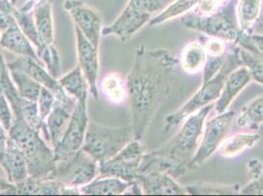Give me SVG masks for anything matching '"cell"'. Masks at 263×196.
Listing matches in <instances>:
<instances>
[{
    "label": "cell",
    "mask_w": 263,
    "mask_h": 196,
    "mask_svg": "<svg viewBox=\"0 0 263 196\" xmlns=\"http://www.w3.org/2000/svg\"><path fill=\"white\" fill-rule=\"evenodd\" d=\"M8 70H9L12 81L17 88L19 94L22 97L36 102L43 87L22 71L15 70V69H8Z\"/></svg>",
    "instance_id": "4dcf8cb0"
},
{
    "label": "cell",
    "mask_w": 263,
    "mask_h": 196,
    "mask_svg": "<svg viewBox=\"0 0 263 196\" xmlns=\"http://www.w3.org/2000/svg\"><path fill=\"white\" fill-rule=\"evenodd\" d=\"M75 33L78 65L81 67L88 81L89 93L95 99H99V76L100 68L99 47L91 44L77 27H75Z\"/></svg>",
    "instance_id": "5bb4252c"
},
{
    "label": "cell",
    "mask_w": 263,
    "mask_h": 196,
    "mask_svg": "<svg viewBox=\"0 0 263 196\" xmlns=\"http://www.w3.org/2000/svg\"><path fill=\"white\" fill-rule=\"evenodd\" d=\"M0 46L18 56H28L42 62L36 54L35 47L30 40L23 33L15 19L12 21L9 28L1 33Z\"/></svg>",
    "instance_id": "ffe728a7"
},
{
    "label": "cell",
    "mask_w": 263,
    "mask_h": 196,
    "mask_svg": "<svg viewBox=\"0 0 263 196\" xmlns=\"http://www.w3.org/2000/svg\"><path fill=\"white\" fill-rule=\"evenodd\" d=\"M236 117V112L227 110L209 120L201 134L197 152L191 162V171L205 163L216 152L220 144L226 139Z\"/></svg>",
    "instance_id": "9c48e42d"
},
{
    "label": "cell",
    "mask_w": 263,
    "mask_h": 196,
    "mask_svg": "<svg viewBox=\"0 0 263 196\" xmlns=\"http://www.w3.org/2000/svg\"><path fill=\"white\" fill-rule=\"evenodd\" d=\"M8 135L27 160L29 175L34 179H54V148L44 140L41 132L33 130L20 116H14Z\"/></svg>",
    "instance_id": "3957f363"
},
{
    "label": "cell",
    "mask_w": 263,
    "mask_h": 196,
    "mask_svg": "<svg viewBox=\"0 0 263 196\" xmlns=\"http://www.w3.org/2000/svg\"><path fill=\"white\" fill-rule=\"evenodd\" d=\"M133 140L135 134L132 125L106 127L89 122L83 149L99 164L103 163L120 152Z\"/></svg>",
    "instance_id": "8992f818"
},
{
    "label": "cell",
    "mask_w": 263,
    "mask_h": 196,
    "mask_svg": "<svg viewBox=\"0 0 263 196\" xmlns=\"http://www.w3.org/2000/svg\"><path fill=\"white\" fill-rule=\"evenodd\" d=\"M225 60V55L221 57L208 56L205 65L202 69V83L208 82L219 73Z\"/></svg>",
    "instance_id": "f35d334b"
},
{
    "label": "cell",
    "mask_w": 263,
    "mask_h": 196,
    "mask_svg": "<svg viewBox=\"0 0 263 196\" xmlns=\"http://www.w3.org/2000/svg\"><path fill=\"white\" fill-rule=\"evenodd\" d=\"M137 181L146 195H186L185 186L179 185L176 179L162 172L141 173Z\"/></svg>",
    "instance_id": "9a60e30c"
},
{
    "label": "cell",
    "mask_w": 263,
    "mask_h": 196,
    "mask_svg": "<svg viewBox=\"0 0 263 196\" xmlns=\"http://www.w3.org/2000/svg\"><path fill=\"white\" fill-rule=\"evenodd\" d=\"M14 120V113L12 111L10 103L3 92V88L0 89V123L3 127L9 131Z\"/></svg>",
    "instance_id": "ab89813d"
},
{
    "label": "cell",
    "mask_w": 263,
    "mask_h": 196,
    "mask_svg": "<svg viewBox=\"0 0 263 196\" xmlns=\"http://www.w3.org/2000/svg\"><path fill=\"white\" fill-rule=\"evenodd\" d=\"M234 44L253 54L263 57V34H252L241 32L238 40Z\"/></svg>",
    "instance_id": "e575fe53"
},
{
    "label": "cell",
    "mask_w": 263,
    "mask_h": 196,
    "mask_svg": "<svg viewBox=\"0 0 263 196\" xmlns=\"http://www.w3.org/2000/svg\"><path fill=\"white\" fill-rule=\"evenodd\" d=\"M8 139H9L8 131L3 127V125L0 123V162H1L4 152L6 150Z\"/></svg>",
    "instance_id": "ee69618b"
},
{
    "label": "cell",
    "mask_w": 263,
    "mask_h": 196,
    "mask_svg": "<svg viewBox=\"0 0 263 196\" xmlns=\"http://www.w3.org/2000/svg\"><path fill=\"white\" fill-rule=\"evenodd\" d=\"M262 175H263V173H262Z\"/></svg>",
    "instance_id": "816d5d0a"
},
{
    "label": "cell",
    "mask_w": 263,
    "mask_h": 196,
    "mask_svg": "<svg viewBox=\"0 0 263 196\" xmlns=\"http://www.w3.org/2000/svg\"><path fill=\"white\" fill-rule=\"evenodd\" d=\"M12 16L14 17L15 21L22 30L23 33L30 40V42L35 47V50H40L44 47V44L37 32L35 23L33 20V11H24L20 8L16 7L12 13Z\"/></svg>",
    "instance_id": "1f68e13d"
},
{
    "label": "cell",
    "mask_w": 263,
    "mask_h": 196,
    "mask_svg": "<svg viewBox=\"0 0 263 196\" xmlns=\"http://www.w3.org/2000/svg\"><path fill=\"white\" fill-rule=\"evenodd\" d=\"M208 59V53L201 42H191L185 45L179 59V65L189 75L202 72Z\"/></svg>",
    "instance_id": "603a6c76"
},
{
    "label": "cell",
    "mask_w": 263,
    "mask_h": 196,
    "mask_svg": "<svg viewBox=\"0 0 263 196\" xmlns=\"http://www.w3.org/2000/svg\"><path fill=\"white\" fill-rule=\"evenodd\" d=\"M13 20H14V17L12 15H7V14L0 11V32L2 33L4 31H6L9 28Z\"/></svg>",
    "instance_id": "bcb514c9"
},
{
    "label": "cell",
    "mask_w": 263,
    "mask_h": 196,
    "mask_svg": "<svg viewBox=\"0 0 263 196\" xmlns=\"http://www.w3.org/2000/svg\"><path fill=\"white\" fill-rule=\"evenodd\" d=\"M99 174V161L82 148L69 158L56 161L53 177L68 187L80 188L91 183Z\"/></svg>",
    "instance_id": "ba28073f"
},
{
    "label": "cell",
    "mask_w": 263,
    "mask_h": 196,
    "mask_svg": "<svg viewBox=\"0 0 263 196\" xmlns=\"http://www.w3.org/2000/svg\"><path fill=\"white\" fill-rule=\"evenodd\" d=\"M76 104V100L66 103L56 99L53 108L45 119V124L49 135V143L53 148L61 142L69 126L72 113Z\"/></svg>",
    "instance_id": "ac0fdd59"
},
{
    "label": "cell",
    "mask_w": 263,
    "mask_h": 196,
    "mask_svg": "<svg viewBox=\"0 0 263 196\" xmlns=\"http://www.w3.org/2000/svg\"><path fill=\"white\" fill-rule=\"evenodd\" d=\"M9 1H10V2H11L12 4H13V5H15V6H16V4H17V2H18V1H19V0H9Z\"/></svg>",
    "instance_id": "681fc988"
},
{
    "label": "cell",
    "mask_w": 263,
    "mask_h": 196,
    "mask_svg": "<svg viewBox=\"0 0 263 196\" xmlns=\"http://www.w3.org/2000/svg\"><path fill=\"white\" fill-rule=\"evenodd\" d=\"M231 0H199L197 6L192 10L200 16H209L215 12L219 11L226 6Z\"/></svg>",
    "instance_id": "8d00e7d4"
},
{
    "label": "cell",
    "mask_w": 263,
    "mask_h": 196,
    "mask_svg": "<svg viewBox=\"0 0 263 196\" xmlns=\"http://www.w3.org/2000/svg\"><path fill=\"white\" fill-rule=\"evenodd\" d=\"M8 69H15L22 71L31 76L35 82H37L42 87L49 89L57 100L62 102H72L75 98L71 97L66 93L65 90L58 82V79L51 76L43 62H40L32 57L19 56L17 59L7 63Z\"/></svg>",
    "instance_id": "4fadbf2b"
},
{
    "label": "cell",
    "mask_w": 263,
    "mask_h": 196,
    "mask_svg": "<svg viewBox=\"0 0 263 196\" xmlns=\"http://www.w3.org/2000/svg\"><path fill=\"white\" fill-rule=\"evenodd\" d=\"M37 1L39 0H26V2L23 4L22 6L18 8H20L24 11H33V7Z\"/></svg>",
    "instance_id": "c3c4849f"
},
{
    "label": "cell",
    "mask_w": 263,
    "mask_h": 196,
    "mask_svg": "<svg viewBox=\"0 0 263 196\" xmlns=\"http://www.w3.org/2000/svg\"><path fill=\"white\" fill-rule=\"evenodd\" d=\"M58 82L66 93L75 98L77 102L88 101L89 93L88 81L80 66H76L72 71L58 79Z\"/></svg>",
    "instance_id": "cb8c5ba5"
},
{
    "label": "cell",
    "mask_w": 263,
    "mask_h": 196,
    "mask_svg": "<svg viewBox=\"0 0 263 196\" xmlns=\"http://www.w3.org/2000/svg\"><path fill=\"white\" fill-rule=\"evenodd\" d=\"M36 54L40 60L44 63L49 74L57 79L61 71V61L60 55L54 44L44 45L42 49L36 51Z\"/></svg>",
    "instance_id": "d6a6232c"
},
{
    "label": "cell",
    "mask_w": 263,
    "mask_h": 196,
    "mask_svg": "<svg viewBox=\"0 0 263 196\" xmlns=\"http://www.w3.org/2000/svg\"><path fill=\"white\" fill-rule=\"evenodd\" d=\"M236 123L241 128L256 130L263 124V94L252 99L241 110Z\"/></svg>",
    "instance_id": "4316f807"
},
{
    "label": "cell",
    "mask_w": 263,
    "mask_h": 196,
    "mask_svg": "<svg viewBox=\"0 0 263 196\" xmlns=\"http://www.w3.org/2000/svg\"><path fill=\"white\" fill-rule=\"evenodd\" d=\"M263 173V172H262ZM240 194L245 195H263V175L252 179V182L241 188Z\"/></svg>",
    "instance_id": "60d3db41"
},
{
    "label": "cell",
    "mask_w": 263,
    "mask_h": 196,
    "mask_svg": "<svg viewBox=\"0 0 263 196\" xmlns=\"http://www.w3.org/2000/svg\"><path fill=\"white\" fill-rule=\"evenodd\" d=\"M161 0H128L117 19L102 29V35H114L122 43H127L145 25L155 12L161 11Z\"/></svg>",
    "instance_id": "52a82bcc"
},
{
    "label": "cell",
    "mask_w": 263,
    "mask_h": 196,
    "mask_svg": "<svg viewBox=\"0 0 263 196\" xmlns=\"http://www.w3.org/2000/svg\"><path fill=\"white\" fill-rule=\"evenodd\" d=\"M213 107V104H209L192 114L169 142L157 149L144 153L139 174L162 172L179 179L191 172V162L197 152L205 120Z\"/></svg>",
    "instance_id": "7a4b0ae2"
},
{
    "label": "cell",
    "mask_w": 263,
    "mask_h": 196,
    "mask_svg": "<svg viewBox=\"0 0 263 196\" xmlns=\"http://www.w3.org/2000/svg\"><path fill=\"white\" fill-rule=\"evenodd\" d=\"M236 6L237 0H231L219 11L211 15L200 16L191 11L182 16L180 21L187 30L235 44L241 32L237 19Z\"/></svg>",
    "instance_id": "5b68a950"
},
{
    "label": "cell",
    "mask_w": 263,
    "mask_h": 196,
    "mask_svg": "<svg viewBox=\"0 0 263 196\" xmlns=\"http://www.w3.org/2000/svg\"><path fill=\"white\" fill-rule=\"evenodd\" d=\"M178 65L179 59L169 49H149L143 45L136 49L126 77L135 140H143L157 111L170 95Z\"/></svg>",
    "instance_id": "6da1fadb"
},
{
    "label": "cell",
    "mask_w": 263,
    "mask_h": 196,
    "mask_svg": "<svg viewBox=\"0 0 263 196\" xmlns=\"http://www.w3.org/2000/svg\"><path fill=\"white\" fill-rule=\"evenodd\" d=\"M260 139L261 136L258 133H236L222 142L218 151L225 158H233L240 155L246 149L252 148Z\"/></svg>",
    "instance_id": "d4e9b609"
},
{
    "label": "cell",
    "mask_w": 263,
    "mask_h": 196,
    "mask_svg": "<svg viewBox=\"0 0 263 196\" xmlns=\"http://www.w3.org/2000/svg\"><path fill=\"white\" fill-rule=\"evenodd\" d=\"M248 33L252 34H263V0L259 15Z\"/></svg>",
    "instance_id": "7bdbcfd3"
},
{
    "label": "cell",
    "mask_w": 263,
    "mask_h": 196,
    "mask_svg": "<svg viewBox=\"0 0 263 196\" xmlns=\"http://www.w3.org/2000/svg\"><path fill=\"white\" fill-rule=\"evenodd\" d=\"M187 194L193 195H233L239 194L241 187L238 184H217L210 182H196L185 186Z\"/></svg>",
    "instance_id": "83f0119b"
},
{
    "label": "cell",
    "mask_w": 263,
    "mask_h": 196,
    "mask_svg": "<svg viewBox=\"0 0 263 196\" xmlns=\"http://www.w3.org/2000/svg\"><path fill=\"white\" fill-rule=\"evenodd\" d=\"M0 38H1V32H0ZM1 47V46H0Z\"/></svg>",
    "instance_id": "f907efd6"
},
{
    "label": "cell",
    "mask_w": 263,
    "mask_h": 196,
    "mask_svg": "<svg viewBox=\"0 0 263 196\" xmlns=\"http://www.w3.org/2000/svg\"><path fill=\"white\" fill-rule=\"evenodd\" d=\"M0 194H16V187L8 180L0 177Z\"/></svg>",
    "instance_id": "f6af8a7d"
},
{
    "label": "cell",
    "mask_w": 263,
    "mask_h": 196,
    "mask_svg": "<svg viewBox=\"0 0 263 196\" xmlns=\"http://www.w3.org/2000/svg\"><path fill=\"white\" fill-rule=\"evenodd\" d=\"M20 195H79L80 188L68 187L57 179H34L28 177L17 185Z\"/></svg>",
    "instance_id": "2e32d148"
},
{
    "label": "cell",
    "mask_w": 263,
    "mask_h": 196,
    "mask_svg": "<svg viewBox=\"0 0 263 196\" xmlns=\"http://www.w3.org/2000/svg\"><path fill=\"white\" fill-rule=\"evenodd\" d=\"M145 152L142 141L133 140L114 157L99 164V177H113L125 182L137 181Z\"/></svg>",
    "instance_id": "30bf717a"
},
{
    "label": "cell",
    "mask_w": 263,
    "mask_h": 196,
    "mask_svg": "<svg viewBox=\"0 0 263 196\" xmlns=\"http://www.w3.org/2000/svg\"><path fill=\"white\" fill-rule=\"evenodd\" d=\"M7 71H8L7 63H5L3 56L0 53V89H2V79Z\"/></svg>",
    "instance_id": "7dc6e473"
},
{
    "label": "cell",
    "mask_w": 263,
    "mask_h": 196,
    "mask_svg": "<svg viewBox=\"0 0 263 196\" xmlns=\"http://www.w3.org/2000/svg\"><path fill=\"white\" fill-rule=\"evenodd\" d=\"M131 183L118 178L98 175L91 183L80 187V192L84 195H122Z\"/></svg>",
    "instance_id": "7402d4cb"
},
{
    "label": "cell",
    "mask_w": 263,
    "mask_h": 196,
    "mask_svg": "<svg viewBox=\"0 0 263 196\" xmlns=\"http://www.w3.org/2000/svg\"><path fill=\"white\" fill-rule=\"evenodd\" d=\"M0 166L7 175V180L16 185L29 177L27 160L19 146L8 139L6 150L0 162Z\"/></svg>",
    "instance_id": "d6986e66"
},
{
    "label": "cell",
    "mask_w": 263,
    "mask_h": 196,
    "mask_svg": "<svg viewBox=\"0 0 263 196\" xmlns=\"http://www.w3.org/2000/svg\"><path fill=\"white\" fill-rule=\"evenodd\" d=\"M33 20L44 44H54L53 1L39 0L33 9Z\"/></svg>",
    "instance_id": "44dd1931"
},
{
    "label": "cell",
    "mask_w": 263,
    "mask_h": 196,
    "mask_svg": "<svg viewBox=\"0 0 263 196\" xmlns=\"http://www.w3.org/2000/svg\"><path fill=\"white\" fill-rule=\"evenodd\" d=\"M56 97L54 94L47 89L46 87H42L40 96L37 98V107H39V113L43 120L45 121L47 116L50 114L51 110L54 106Z\"/></svg>",
    "instance_id": "d590c367"
},
{
    "label": "cell",
    "mask_w": 263,
    "mask_h": 196,
    "mask_svg": "<svg viewBox=\"0 0 263 196\" xmlns=\"http://www.w3.org/2000/svg\"><path fill=\"white\" fill-rule=\"evenodd\" d=\"M88 123V101L77 102L65 133L54 147L55 161L67 159L83 148Z\"/></svg>",
    "instance_id": "8fae6325"
},
{
    "label": "cell",
    "mask_w": 263,
    "mask_h": 196,
    "mask_svg": "<svg viewBox=\"0 0 263 196\" xmlns=\"http://www.w3.org/2000/svg\"><path fill=\"white\" fill-rule=\"evenodd\" d=\"M198 1L199 0H174L154 18H152L147 25L149 27H154L178 17H182L192 11L197 6Z\"/></svg>",
    "instance_id": "f1b7e54d"
},
{
    "label": "cell",
    "mask_w": 263,
    "mask_h": 196,
    "mask_svg": "<svg viewBox=\"0 0 263 196\" xmlns=\"http://www.w3.org/2000/svg\"><path fill=\"white\" fill-rule=\"evenodd\" d=\"M201 44H203L208 56L221 57V56H224L227 52L226 42L218 37L209 36L206 40L201 42Z\"/></svg>",
    "instance_id": "74e56055"
},
{
    "label": "cell",
    "mask_w": 263,
    "mask_h": 196,
    "mask_svg": "<svg viewBox=\"0 0 263 196\" xmlns=\"http://www.w3.org/2000/svg\"><path fill=\"white\" fill-rule=\"evenodd\" d=\"M262 0H237V19L241 32L248 33L257 19Z\"/></svg>",
    "instance_id": "f546056e"
},
{
    "label": "cell",
    "mask_w": 263,
    "mask_h": 196,
    "mask_svg": "<svg viewBox=\"0 0 263 196\" xmlns=\"http://www.w3.org/2000/svg\"><path fill=\"white\" fill-rule=\"evenodd\" d=\"M240 66L242 64L239 56L238 46L233 44V47L225 54V60L219 73L211 80L202 83V86L185 104L165 118V132L174 127L181 126L189 116L216 101L220 96L226 77Z\"/></svg>",
    "instance_id": "277c9868"
},
{
    "label": "cell",
    "mask_w": 263,
    "mask_h": 196,
    "mask_svg": "<svg viewBox=\"0 0 263 196\" xmlns=\"http://www.w3.org/2000/svg\"><path fill=\"white\" fill-rule=\"evenodd\" d=\"M252 75L246 66H240L227 76L220 96L214 104L217 114L223 113L229 108L231 103L245 89L251 82Z\"/></svg>",
    "instance_id": "e0dca14e"
},
{
    "label": "cell",
    "mask_w": 263,
    "mask_h": 196,
    "mask_svg": "<svg viewBox=\"0 0 263 196\" xmlns=\"http://www.w3.org/2000/svg\"><path fill=\"white\" fill-rule=\"evenodd\" d=\"M238 50L241 64L242 66H246L250 70L252 80L263 86L262 56L253 54L246 49H242L240 46H238Z\"/></svg>",
    "instance_id": "836d02e7"
},
{
    "label": "cell",
    "mask_w": 263,
    "mask_h": 196,
    "mask_svg": "<svg viewBox=\"0 0 263 196\" xmlns=\"http://www.w3.org/2000/svg\"><path fill=\"white\" fill-rule=\"evenodd\" d=\"M100 90L113 104L120 105L128 100L126 80L119 74L112 73L104 76L100 83Z\"/></svg>",
    "instance_id": "484cf974"
},
{
    "label": "cell",
    "mask_w": 263,
    "mask_h": 196,
    "mask_svg": "<svg viewBox=\"0 0 263 196\" xmlns=\"http://www.w3.org/2000/svg\"><path fill=\"white\" fill-rule=\"evenodd\" d=\"M247 167H248L249 174L252 177V179L257 178V177H259L260 174H262V163L258 159H256V158L250 159L248 161V163H247Z\"/></svg>",
    "instance_id": "b9f144b4"
},
{
    "label": "cell",
    "mask_w": 263,
    "mask_h": 196,
    "mask_svg": "<svg viewBox=\"0 0 263 196\" xmlns=\"http://www.w3.org/2000/svg\"><path fill=\"white\" fill-rule=\"evenodd\" d=\"M63 6L71 16L75 27L84 33L91 44L99 47L103 29L99 12L83 0H65Z\"/></svg>",
    "instance_id": "7c38bea8"
}]
</instances>
